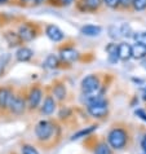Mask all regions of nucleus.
<instances>
[{
    "label": "nucleus",
    "mask_w": 146,
    "mask_h": 154,
    "mask_svg": "<svg viewBox=\"0 0 146 154\" xmlns=\"http://www.w3.org/2000/svg\"><path fill=\"white\" fill-rule=\"evenodd\" d=\"M35 145L48 152L56 149L62 139V127L54 119H43L34 128Z\"/></svg>",
    "instance_id": "obj_1"
},
{
    "label": "nucleus",
    "mask_w": 146,
    "mask_h": 154,
    "mask_svg": "<svg viewBox=\"0 0 146 154\" xmlns=\"http://www.w3.org/2000/svg\"><path fill=\"white\" fill-rule=\"evenodd\" d=\"M106 141L114 152H122L129 148L131 141H132V135L127 126L115 125L107 132Z\"/></svg>",
    "instance_id": "obj_2"
},
{
    "label": "nucleus",
    "mask_w": 146,
    "mask_h": 154,
    "mask_svg": "<svg viewBox=\"0 0 146 154\" xmlns=\"http://www.w3.org/2000/svg\"><path fill=\"white\" fill-rule=\"evenodd\" d=\"M29 110L27 106V91L25 89H18L14 92V96L11 101L9 109H8V114L11 115H22Z\"/></svg>",
    "instance_id": "obj_3"
},
{
    "label": "nucleus",
    "mask_w": 146,
    "mask_h": 154,
    "mask_svg": "<svg viewBox=\"0 0 146 154\" xmlns=\"http://www.w3.org/2000/svg\"><path fill=\"white\" fill-rule=\"evenodd\" d=\"M43 98H44V91L39 84H34L27 89V106L30 113L40 109Z\"/></svg>",
    "instance_id": "obj_4"
},
{
    "label": "nucleus",
    "mask_w": 146,
    "mask_h": 154,
    "mask_svg": "<svg viewBox=\"0 0 146 154\" xmlns=\"http://www.w3.org/2000/svg\"><path fill=\"white\" fill-rule=\"evenodd\" d=\"M40 34V26L35 22H23L18 27V35L23 42H31Z\"/></svg>",
    "instance_id": "obj_5"
},
{
    "label": "nucleus",
    "mask_w": 146,
    "mask_h": 154,
    "mask_svg": "<svg viewBox=\"0 0 146 154\" xmlns=\"http://www.w3.org/2000/svg\"><path fill=\"white\" fill-rule=\"evenodd\" d=\"M81 92L87 96H91L93 93H96L98 89L101 88V80L98 78V75H88L81 80L80 83Z\"/></svg>",
    "instance_id": "obj_6"
},
{
    "label": "nucleus",
    "mask_w": 146,
    "mask_h": 154,
    "mask_svg": "<svg viewBox=\"0 0 146 154\" xmlns=\"http://www.w3.org/2000/svg\"><path fill=\"white\" fill-rule=\"evenodd\" d=\"M16 89L13 87H8V85H3L0 87V115L8 114V109H9L11 101L14 96Z\"/></svg>",
    "instance_id": "obj_7"
},
{
    "label": "nucleus",
    "mask_w": 146,
    "mask_h": 154,
    "mask_svg": "<svg viewBox=\"0 0 146 154\" xmlns=\"http://www.w3.org/2000/svg\"><path fill=\"white\" fill-rule=\"evenodd\" d=\"M56 108H57V101L53 97L52 93H47L44 100H43V104L39 109V113L41 115H45V117H49L56 112Z\"/></svg>",
    "instance_id": "obj_8"
},
{
    "label": "nucleus",
    "mask_w": 146,
    "mask_h": 154,
    "mask_svg": "<svg viewBox=\"0 0 146 154\" xmlns=\"http://www.w3.org/2000/svg\"><path fill=\"white\" fill-rule=\"evenodd\" d=\"M52 95L57 102H63L67 97V88L61 80H56L52 84Z\"/></svg>",
    "instance_id": "obj_9"
},
{
    "label": "nucleus",
    "mask_w": 146,
    "mask_h": 154,
    "mask_svg": "<svg viewBox=\"0 0 146 154\" xmlns=\"http://www.w3.org/2000/svg\"><path fill=\"white\" fill-rule=\"evenodd\" d=\"M45 34H47V36L53 42H61V40H63V38H65L63 31L58 26H56V25H47Z\"/></svg>",
    "instance_id": "obj_10"
},
{
    "label": "nucleus",
    "mask_w": 146,
    "mask_h": 154,
    "mask_svg": "<svg viewBox=\"0 0 146 154\" xmlns=\"http://www.w3.org/2000/svg\"><path fill=\"white\" fill-rule=\"evenodd\" d=\"M104 0H79L78 8L80 11H88V12H96L100 9L101 4Z\"/></svg>",
    "instance_id": "obj_11"
},
{
    "label": "nucleus",
    "mask_w": 146,
    "mask_h": 154,
    "mask_svg": "<svg viewBox=\"0 0 146 154\" xmlns=\"http://www.w3.org/2000/svg\"><path fill=\"white\" fill-rule=\"evenodd\" d=\"M59 56H61L63 61L71 62L79 58V53H78V51H75L71 47H65V48H61V51H59Z\"/></svg>",
    "instance_id": "obj_12"
},
{
    "label": "nucleus",
    "mask_w": 146,
    "mask_h": 154,
    "mask_svg": "<svg viewBox=\"0 0 146 154\" xmlns=\"http://www.w3.org/2000/svg\"><path fill=\"white\" fill-rule=\"evenodd\" d=\"M93 154H114V150L111 149V146L107 144L106 139L96 141L93 146Z\"/></svg>",
    "instance_id": "obj_13"
},
{
    "label": "nucleus",
    "mask_w": 146,
    "mask_h": 154,
    "mask_svg": "<svg viewBox=\"0 0 146 154\" xmlns=\"http://www.w3.org/2000/svg\"><path fill=\"white\" fill-rule=\"evenodd\" d=\"M32 56H34L32 49L27 48V47H21L16 52V58H17V61H20V62H27L32 58Z\"/></svg>",
    "instance_id": "obj_14"
},
{
    "label": "nucleus",
    "mask_w": 146,
    "mask_h": 154,
    "mask_svg": "<svg viewBox=\"0 0 146 154\" xmlns=\"http://www.w3.org/2000/svg\"><path fill=\"white\" fill-rule=\"evenodd\" d=\"M118 53L120 60L127 61L132 57V45H129L128 43H120L118 45Z\"/></svg>",
    "instance_id": "obj_15"
},
{
    "label": "nucleus",
    "mask_w": 146,
    "mask_h": 154,
    "mask_svg": "<svg viewBox=\"0 0 146 154\" xmlns=\"http://www.w3.org/2000/svg\"><path fill=\"white\" fill-rule=\"evenodd\" d=\"M4 38H5L9 47H17L23 43V40L20 38L18 32H14V31H5L4 32Z\"/></svg>",
    "instance_id": "obj_16"
},
{
    "label": "nucleus",
    "mask_w": 146,
    "mask_h": 154,
    "mask_svg": "<svg viewBox=\"0 0 146 154\" xmlns=\"http://www.w3.org/2000/svg\"><path fill=\"white\" fill-rule=\"evenodd\" d=\"M102 31L101 26H96V25H85L80 29V32L85 36H97L100 35Z\"/></svg>",
    "instance_id": "obj_17"
},
{
    "label": "nucleus",
    "mask_w": 146,
    "mask_h": 154,
    "mask_svg": "<svg viewBox=\"0 0 146 154\" xmlns=\"http://www.w3.org/2000/svg\"><path fill=\"white\" fill-rule=\"evenodd\" d=\"M132 57L135 60L146 58V45L136 43V44L132 47Z\"/></svg>",
    "instance_id": "obj_18"
},
{
    "label": "nucleus",
    "mask_w": 146,
    "mask_h": 154,
    "mask_svg": "<svg viewBox=\"0 0 146 154\" xmlns=\"http://www.w3.org/2000/svg\"><path fill=\"white\" fill-rule=\"evenodd\" d=\"M20 153L21 154H40V152L38 150V146L35 144L26 143V141L20 144Z\"/></svg>",
    "instance_id": "obj_19"
},
{
    "label": "nucleus",
    "mask_w": 146,
    "mask_h": 154,
    "mask_svg": "<svg viewBox=\"0 0 146 154\" xmlns=\"http://www.w3.org/2000/svg\"><path fill=\"white\" fill-rule=\"evenodd\" d=\"M106 52L109 53V61L115 63L119 60V53H118V45L114 44V43H111L106 47Z\"/></svg>",
    "instance_id": "obj_20"
},
{
    "label": "nucleus",
    "mask_w": 146,
    "mask_h": 154,
    "mask_svg": "<svg viewBox=\"0 0 146 154\" xmlns=\"http://www.w3.org/2000/svg\"><path fill=\"white\" fill-rule=\"evenodd\" d=\"M58 65H59V60L57 56H54V54H49V56L45 58L44 66L48 67V69H56V67H58Z\"/></svg>",
    "instance_id": "obj_21"
},
{
    "label": "nucleus",
    "mask_w": 146,
    "mask_h": 154,
    "mask_svg": "<svg viewBox=\"0 0 146 154\" xmlns=\"http://www.w3.org/2000/svg\"><path fill=\"white\" fill-rule=\"evenodd\" d=\"M94 130H97V126H91L89 128H84V130L79 131L78 134H75L74 137H72V140H76V139H80V137H87V136L91 135Z\"/></svg>",
    "instance_id": "obj_22"
},
{
    "label": "nucleus",
    "mask_w": 146,
    "mask_h": 154,
    "mask_svg": "<svg viewBox=\"0 0 146 154\" xmlns=\"http://www.w3.org/2000/svg\"><path fill=\"white\" fill-rule=\"evenodd\" d=\"M109 36L111 39H119L122 36V32H120V27H117L115 25L109 27Z\"/></svg>",
    "instance_id": "obj_23"
},
{
    "label": "nucleus",
    "mask_w": 146,
    "mask_h": 154,
    "mask_svg": "<svg viewBox=\"0 0 146 154\" xmlns=\"http://www.w3.org/2000/svg\"><path fill=\"white\" fill-rule=\"evenodd\" d=\"M133 39L136 40V43L146 45V31H141V32H136L133 35Z\"/></svg>",
    "instance_id": "obj_24"
},
{
    "label": "nucleus",
    "mask_w": 146,
    "mask_h": 154,
    "mask_svg": "<svg viewBox=\"0 0 146 154\" xmlns=\"http://www.w3.org/2000/svg\"><path fill=\"white\" fill-rule=\"evenodd\" d=\"M132 7L135 11H144L146 9V0H133Z\"/></svg>",
    "instance_id": "obj_25"
},
{
    "label": "nucleus",
    "mask_w": 146,
    "mask_h": 154,
    "mask_svg": "<svg viewBox=\"0 0 146 154\" xmlns=\"http://www.w3.org/2000/svg\"><path fill=\"white\" fill-rule=\"evenodd\" d=\"M21 3V5L23 7H32V5H36V4H40L43 2H48V0H18Z\"/></svg>",
    "instance_id": "obj_26"
},
{
    "label": "nucleus",
    "mask_w": 146,
    "mask_h": 154,
    "mask_svg": "<svg viewBox=\"0 0 146 154\" xmlns=\"http://www.w3.org/2000/svg\"><path fill=\"white\" fill-rule=\"evenodd\" d=\"M120 27V32H122V36H131V34H132V29L131 26L128 23H123L122 26H119Z\"/></svg>",
    "instance_id": "obj_27"
},
{
    "label": "nucleus",
    "mask_w": 146,
    "mask_h": 154,
    "mask_svg": "<svg viewBox=\"0 0 146 154\" xmlns=\"http://www.w3.org/2000/svg\"><path fill=\"white\" fill-rule=\"evenodd\" d=\"M104 3L106 4L109 8H118L120 5V3H119V0H104Z\"/></svg>",
    "instance_id": "obj_28"
},
{
    "label": "nucleus",
    "mask_w": 146,
    "mask_h": 154,
    "mask_svg": "<svg viewBox=\"0 0 146 154\" xmlns=\"http://www.w3.org/2000/svg\"><path fill=\"white\" fill-rule=\"evenodd\" d=\"M135 114L137 115V117H140L144 122H146V110H144V109H137L136 112H135Z\"/></svg>",
    "instance_id": "obj_29"
},
{
    "label": "nucleus",
    "mask_w": 146,
    "mask_h": 154,
    "mask_svg": "<svg viewBox=\"0 0 146 154\" xmlns=\"http://www.w3.org/2000/svg\"><path fill=\"white\" fill-rule=\"evenodd\" d=\"M119 3L123 8H129L131 5H133V0H119Z\"/></svg>",
    "instance_id": "obj_30"
},
{
    "label": "nucleus",
    "mask_w": 146,
    "mask_h": 154,
    "mask_svg": "<svg viewBox=\"0 0 146 154\" xmlns=\"http://www.w3.org/2000/svg\"><path fill=\"white\" fill-rule=\"evenodd\" d=\"M5 61H3V58H0V78L5 74Z\"/></svg>",
    "instance_id": "obj_31"
},
{
    "label": "nucleus",
    "mask_w": 146,
    "mask_h": 154,
    "mask_svg": "<svg viewBox=\"0 0 146 154\" xmlns=\"http://www.w3.org/2000/svg\"><path fill=\"white\" fill-rule=\"evenodd\" d=\"M140 146H141V149H142V152H144V153H146V134L142 136V137H141Z\"/></svg>",
    "instance_id": "obj_32"
},
{
    "label": "nucleus",
    "mask_w": 146,
    "mask_h": 154,
    "mask_svg": "<svg viewBox=\"0 0 146 154\" xmlns=\"http://www.w3.org/2000/svg\"><path fill=\"white\" fill-rule=\"evenodd\" d=\"M56 2H58L59 5H70L74 0H56Z\"/></svg>",
    "instance_id": "obj_33"
},
{
    "label": "nucleus",
    "mask_w": 146,
    "mask_h": 154,
    "mask_svg": "<svg viewBox=\"0 0 146 154\" xmlns=\"http://www.w3.org/2000/svg\"><path fill=\"white\" fill-rule=\"evenodd\" d=\"M142 98L146 101V87H145V89H144V93H142Z\"/></svg>",
    "instance_id": "obj_34"
},
{
    "label": "nucleus",
    "mask_w": 146,
    "mask_h": 154,
    "mask_svg": "<svg viewBox=\"0 0 146 154\" xmlns=\"http://www.w3.org/2000/svg\"><path fill=\"white\" fill-rule=\"evenodd\" d=\"M142 67L146 69V58H144V61H142Z\"/></svg>",
    "instance_id": "obj_35"
},
{
    "label": "nucleus",
    "mask_w": 146,
    "mask_h": 154,
    "mask_svg": "<svg viewBox=\"0 0 146 154\" xmlns=\"http://www.w3.org/2000/svg\"><path fill=\"white\" fill-rule=\"evenodd\" d=\"M7 2H9V0H0V4H3V3H7Z\"/></svg>",
    "instance_id": "obj_36"
},
{
    "label": "nucleus",
    "mask_w": 146,
    "mask_h": 154,
    "mask_svg": "<svg viewBox=\"0 0 146 154\" xmlns=\"http://www.w3.org/2000/svg\"><path fill=\"white\" fill-rule=\"evenodd\" d=\"M9 154H21V153H20V152H18V153H17V152H14V150H13V152H11Z\"/></svg>",
    "instance_id": "obj_37"
},
{
    "label": "nucleus",
    "mask_w": 146,
    "mask_h": 154,
    "mask_svg": "<svg viewBox=\"0 0 146 154\" xmlns=\"http://www.w3.org/2000/svg\"><path fill=\"white\" fill-rule=\"evenodd\" d=\"M142 154H146V153H142Z\"/></svg>",
    "instance_id": "obj_38"
},
{
    "label": "nucleus",
    "mask_w": 146,
    "mask_h": 154,
    "mask_svg": "<svg viewBox=\"0 0 146 154\" xmlns=\"http://www.w3.org/2000/svg\"><path fill=\"white\" fill-rule=\"evenodd\" d=\"M0 26H2V23H0Z\"/></svg>",
    "instance_id": "obj_39"
}]
</instances>
